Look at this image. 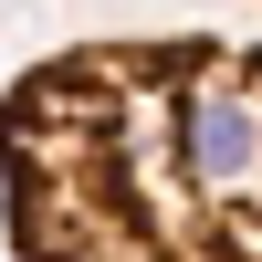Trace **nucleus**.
Here are the masks:
<instances>
[{
  "instance_id": "nucleus-1",
  "label": "nucleus",
  "mask_w": 262,
  "mask_h": 262,
  "mask_svg": "<svg viewBox=\"0 0 262 262\" xmlns=\"http://www.w3.org/2000/svg\"><path fill=\"white\" fill-rule=\"evenodd\" d=\"M11 262H262V42L147 32L42 53L0 95Z\"/></svg>"
}]
</instances>
